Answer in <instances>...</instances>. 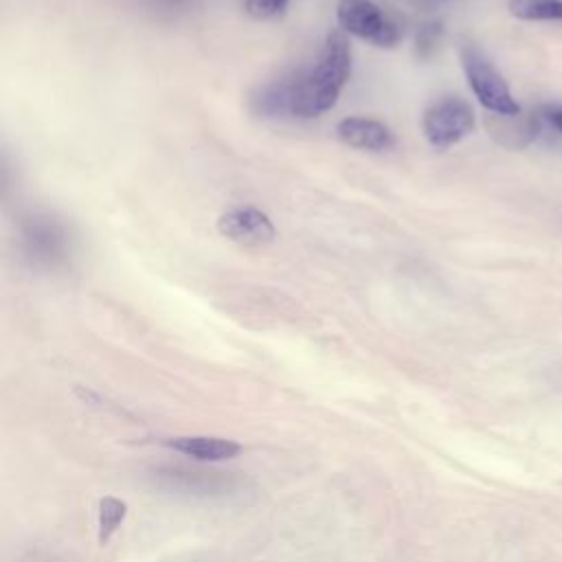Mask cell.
<instances>
[{
    "label": "cell",
    "instance_id": "2",
    "mask_svg": "<svg viewBox=\"0 0 562 562\" xmlns=\"http://www.w3.org/2000/svg\"><path fill=\"white\" fill-rule=\"evenodd\" d=\"M351 72V48L340 31H331L325 46L301 79V103L299 116H318L334 108Z\"/></svg>",
    "mask_w": 562,
    "mask_h": 562
},
{
    "label": "cell",
    "instance_id": "9",
    "mask_svg": "<svg viewBox=\"0 0 562 562\" xmlns=\"http://www.w3.org/2000/svg\"><path fill=\"white\" fill-rule=\"evenodd\" d=\"M336 132L347 145L367 151H384L395 143L391 130L369 116H347L338 123Z\"/></svg>",
    "mask_w": 562,
    "mask_h": 562
},
{
    "label": "cell",
    "instance_id": "14",
    "mask_svg": "<svg viewBox=\"0 0 562 562\" xmlns=\"http://www.w3.org/2000/svg\"><path fill=\"white\" fill-rule=\"evenodd\" d=\"M441 33H443L441 22H426V24H422L417 29V33H415V50H417V55L419 57H428L435 50Z\"/></svg>",
    "mask_w": 562,
    "mask_h": 562
},
{
    "label": "cell",
    "instance_id": "7",
    "mask_svg": "<svg viewBox=\"0 0 562 562\" xmlns=\"http://www.w3.org/2000/svg\"><path fill=\"white\" fill-rule=\"evenodd\" d=\"M217 228L224 237L241 246H263L277 235L270 217L255 206H235L217 220Z\"/></svg>",
    "mask_w": 562,
    "mask_h": 562
},
{
    "label": "cell",
    "instance_id": "17",
    "mask_svg": "<svg viewBox=\"0 0 562 562\" xmlns=\"http://www.w3.org/2000/svg\"><path fill=\"white\" fill-rule=\"evenodd\" d=\"M404 2L411 7H417L422 11H432V9H439L441 4H446L448 0H404Z\"/></svg>",
    "mask_w": 562,
    "mask_h": 562
},
{
    "label": "cell",
    "instance_id": "16",
    "mask_svg": "<svg viewBox=\"0 0 562 562\" xmlns=\"http://www.w3.org/2000/svg\"><path fill=\"white\" fill-rule=\"evenodd\" d=\"M140 2L156 13H169V15L180 13L191 4V0H140Z\"/></svg>",
    "mask_w": 562,
    "mask_h": 562
},
{
    "label": "cell",
    "instance_id": "13",
    "mask_svg": "<svg viewBox=\"0 0 562 562\" xmlns=\"http://www.w3.org/2000/svg\"><path fill=\"white\" fill-rule=\"evenodd\" d=\"M20 189V169L13 156L0 147V204H9Z\"/></svg>",
    "mask_w": 562,
    "mask_h": 562
},
{
    "label": "cell",
    "instance_id": "18",
    "mask_svg": "<svg viewBox=\"0 0 562 562\" xmlns=\"http://www.w3.org/2000/svg\"><path fill=\"white\" fill-rule=\"evenodd\" d=\"M547 119H549L551 125L562 134V108H551V110H547Z\"/></svg>",
    "mask_w": 562,
    "mask_h": 562
},
{
    "label": "cell",
    "instance_id": "4",
    "mask_svg": "<svg viewBox=\"0 0 562 562\" xmlns=\"http://www.w3.org/2000/svg\"><path fill=\"white\" fill-rule=\"evenodd\" d=\"M336 18L342 31L375 46H395L402 40V24L386 15L371 0H340Z\"/></svg>",
    "mask_w": 562,
    "mask_h": 562
},
{
    "label": "cell",
    "instance_id": "3",
    "mask_svg": "<svg viewBox=\"0 0 562 562\" xmlns=\"http://www.w3.org/2000/svg\"><path fill=\"white\" fill-rule=\"evenodd\" d=\"M461 64L468 77V83L479 99V103L498 114V116H518L520 105L512 97V90L503 75L494 68V64L476 48V46H463L461 50Z\"/></svg>",
    "mask_w": 562,
    "mask_h": 562
},
{
    "label": "cell",
    "instance_id": "15",
    "mask_svg": "<svg viewBox=\"0 0 562 562\" xmlns=\"http://www.w3.org/2000/svg\"><path fill=\"white\" fill-rule=\"evenodd\" d=\"M244 7L257 20H272L285 11L288 0H244Z\"/></svg>",
    "mask_w": 562,
    "mask_h": 562
},
{
    "label": "cell",
    "instance_id": "11",
    "mask_svg": "<svg viewBox=\"0 0 562 562\" xmlns=\"http://www.w3.org/2000/svg\"><path fill=\"white\" fill-rule=\"evenodd\" d=\"M509 13L527 22L562 20V0H509Z\"/></svg>",
    "mask_w": 562,
    "mask_h": 562
},
{
    "label": "cell",
    "instance_id": "5",
    "mask_svg": "<svg viewBox=\"0 0 562 562\" xmlns=\"http://www.w3.org/2000/svg\"><path fill=\"white\" fill-rule=\"evenodd\" d=\"M422 130L432 147H450L472 134L474 112L459 97H446L435 101L422 116Z\"/></svg>",
    "mask_w": 562,
    "mask_h": 562
},
{
    "label": "cell",
    "instance_id": "8",
    "mask_svg": "<svg viewBox=\"0 0 562 562\" xmlns=\"http://www.w3.org/2000/svg\"><path fill=\"white\" fill-rule=\"evenodd\" d=\"M156 483L165 490H176L184 494L215 496L233 490V479L226 472L209 470H187V468H160L156 470Z\"/></svg>",
    "mask_w": 562,
    "mask_h": 562
},
{
    "label": "cell",
    "instance_id": "10",
    "mask_svg": "<svg viewBox=\"0 0 562 562\" xmlns=\"http://www.w3.org/2000/svg\"><path fill=\"white\" fill-rule=\"evenodd\" d=\"M169 448H173L180 454H187L198 461H228L241 452V446L222 439V437H204V435H187V437H173L167 441Z\"/></svg>",
    "mask_w": 562,
    "mask_h": 562
},
{
    "label": "cell",
    "instance_id": "1",
    "mask_svg": "<svg viewBox=\"0 0 562 562\" xmlns=\"http://www.w3.org/2000/svg\"><path fill=\"white\" fill-rule=\"evenodd\" d=\"M13 244L20 259L33 270L57 272L75 257L70 224L50 209H29L15 217Z\"/></svg>",
    "mask_w": 562,
    "mask_h": 562
},
{
    "label": "cell",
    "instance_id": "6",
    "mask_svg": "<svg viewBox=\"0 0 562 562\" xmlns=\"http://www.w3.org/2000/svg\"><path fill=\"white\" fill-rule=\"evenodd\" d=\"M301 79H303V72L299 70V72H290L285 77L272 79L261 88H257L250 97L252 112L266 119L299 116Z\"/></svg>",
    "mask_w": 562,
    "mask_h": 562
},
{
    "label": "cell",
    "instance_id": "12",
    "mask_svg": "<svg viewBox=\"0 0 562 562\" xmlns=\"http://www.w3.org/2000/svg\"><path fill=\"white\" fill-rule=\"evenodd\" d=\"M127 514V505L116 496H103L99 501V542L105 544L110 536L119 529Z\"/></svg>",
    "mask_w": 562,
    "mask_h": 562
}]
</instances>
